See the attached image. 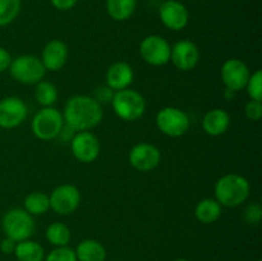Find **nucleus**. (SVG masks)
Masks as SVG:
<instances>
[{
	"instance_id": "f257e3e1",
	"label": "nucleus",
	"mask_w": 262,
	"mask_h": 261,
	"mask_svg": "<svg viewBox=\"0 0 262 261\" xmlns=\"http://www.w3.org/2000/svg\"><path fill=\"white\" fill-rule=\"evenodd\" d=\"M61 114L64 124L73 130L81 132L99 125L102 120L104 112L101 104H99L92 96L76 95L66 102Z\"/></svg>"
},
{
	"instance_id": "f03ea898",
	"label": "nucleus",
	"mask_w": 262,
	"mask_h": 261,
	"mask_svg": "<svg viewBox=\"0 0 262 261\" xmlns=\"http://www.w3.org/2000/svg\"><path fill=\"white\" fill-rule=\"evenodd\" d=\"M250 182L241 174H227L215 184V200L222 206L237 207L250 196Z\"/></svg>"
},
{
	"instance_id": "7ed1b4c3",
	"label": "nucleus",
	"mask_w": 262,
	"mask_h": 261,
	"mask_svg": "<svg viewBox=\"0 0 262 261\" xmlns=\"http://www.w3.org/2000/svg\"><path fill=\"white\" fill-rule=\"evenodd\" d=\"M112 106L115 114L125 122H135L146 112V101L142 95L129 87L114 92Z\"/></svg>"
},
{
	"instance_id": "20e7f679",
	"label": "nucleus",
	"mask_w": 262,
	"mask_h": 261,
	"mask_svg": "<svg viewBox=\"0 0 262 261\" xmlns=\"http://www.w3.org/2000/svg\"><path fill=\"white\" fill-rule=\"evenodd\" d=\"M2 228L5 237L22 242L30 240L35 232V222L32 215L28 214L25 209H10L4 214L2 219Z\"/></svg>"
},
{
	"instance_id": "39448f33",
	"label": "nucleus",
	"mask_w": 262,
	"mask_h": 261,
	"mask_svg": "<svg viewBox=\"0 0 262 261\" xmlns=\"http://www.w3.org/2000/svg\"><path fill=\"white\" fill-rule=\"evenodd\" d=\"M64 127L63 114L53 106L42 107L33 115L31 129L41 141L54 140L59 136Z\"/></svg>"
},
{
	"instance_id": "423d86ee",
	"label": "nucleus",
	"mask_w": 262,
	"mask_h": 261,
	"mask_svg": "<svg viewBox=\"0 0 262 261\" xmlns=\"http://www.w3.org/2000/svg\"><path fill=\"white\" fill-rule=\"evenodd\" d=\"M9 73L13 79L23 84H36L42 81L46 74L40 58L35 55H20L12 59Z\"/></svg>"
},
{
	"instance_id": "0eeeda50",
	"label": "nucleus",
	"mask_w": 262,
	"mask_h": 261,
	"mask_svg": "<svg viewBox=\"0 0 262 261\" xmlns=\"http://www.w3.org/2000/svg\"><path fill=\"white\" fill-rule=\"evenodd\" d=\"M155 122L159 130L169 137H181L186 135L191 125L188 114L174 106H166L159 110Z\"/></svg>"
},
{
	"instance_id": "6e6552de",
	"label": "nucleus",
	"mask_w": 262,
	"mask_h": 261,
	"mask_svg": "<svg viewBox=\"0 0 262 261\" xmlns=\"http://www.w3.org/2000/svg\"><path fill=\"white\" fill-rule=\"evenodd\" d=\"M171 46L159 35L146 36L140 45V54L143 60L152 67L165 66L170 61Z\"/></svg>"
},
{
	"instance_id": "1a4fd4ad",
	"label": "nucleus",
	"mask_w": 262,
	"mask_h": 261,
	"mask_svg": "<svg viewBox=\"0 0 262 261\" xmlns=\"http://www.w3.org/2000/svg\"><path fill=\"white\" fill-rule=\"evenodd\" d=\"M50 209L59 215H69L76 211L81 202V192L73 184H61L49 196Z\"/></svg>"
},
{
	"instance_id": "9d476101",
	"label": "nucleus",
	"mask_w": 262,
	"mask_h": 261,
	"mask_svg": "<svg viewBox=\"0 0 262 261\" xmlns=\"http://www.w3.org/2000/svg\"><path fill=\"white\" fill-rule=\"evenodd\" d=\"M100 141L94 133L81 130L74 133L71 140V150L74 158L81 163H92L100 155Z\"/></svg>"
},
{
	"instance_id": "9b49d317",
	"label": "nucleus",
	"mask_w": 262,
	"mask_h": 261,
	"mask_svg": "<svg viewBox=\"0 0 262 261\" xmlns=\"http://www.w3.org/2000/svg\"><path fill=\"white\" fill-rule=\"evenodd\" d=\"M220 74H222V81L225 87L234 92L245 90L251 76L247 64L237 58L228 59L227 61H224Z\"/></svg>"
},
{
	"instance_id": "f8f14e48",
	"label": "nucleus",
	"mask_w": 262,
	"mask_h": 261,
	"mask_svg": "<svg viewBox=\"0 0 262 261\" xmlns=\"http://www.w3.org/2000/svg\"><path fill=\"white\" fill-rule=\"evenodd\" d=\"M28 109L26 102L17 96L4 97L0 100V127L12 129L26 120Z\"/></svg>"
},
{
	"instance_id": "ddd939ff",
	"label": "nucleus",
	"mask_w": 262,
	"mask_h": 261,
	"mask_svg": "<svg viewBox=\"0 0 262 261\" xmlns=\"http://www.w3.org/2000/svg\"><path fill=\"white\" fill-rule=\"evenodd\" d=\"M130 165L140 171H150L158 168L161 161V153L155 145L148 142H140L129 151Z\"/></svg>"
},
{
	"instance_id": "4468645a",
	"label": "nucleus",
	"mask_w": 262,
	"mask_h": 261,
	"mask_svg": "<svg viewBox=\"0 0 262 261\" xmlns=\"http://www.w3.org/2000/svg\"><path fill=\"white\" fill-rule=\"evenodd\" d=\"M160 20L171 31H181L188 25L189 12L183 3L178 0H166L159 9Z\"/></svg>"
},
{
	"instance_id": "2eb2a0df",
	"label": "nucleus",
	"mask_w": 262,
	"mask_h": 261,
	"mask_svg": "<svg viewBox=\"0 0 262 261\" xmlns=\"http://www.w3.org/2000/svg\"><path fill=\"white\" fill-rule=\"evenodd\" d=\"M170 60L179 71H192L200 61V50L191 40H179L171 46Z\"/></svg>"
},
{
	"instance_id": "dca6fc26",
	"label": "nucleus",
	"mask_w": 262,
	"mask_h": 261,
	"mask_svg": "<svg viewBox=\"0 0 262 261\" xmlns=\"http://www.w3.org/2000/svg\"><path fill=\"white\" fill-rule=\"evenodd\" d=\"M68 60V46L58 38L49 41L41 53V61L46 71L56 72L63 68Z\"/></svg>"
},
{
	"instance_id": "f3484780",
	"label": "nucleus",
	"mask_w": 262,
	"mask_h": 261,
	"mask_svg": "<svg viewBox=\"0 0 262 261\" xmlns=\"http://www.w3.org/2000/svg\"><path fill=\"white\" fill-rule=\"evenodd\" d=\"M135 78V72L132 67L125 61H117L107 68L105 79L106 86H109L113 91L128 89L132 84Z\"/></svg>"
},
{
	"instance_id": "a211bd4d",
	"label": "nucleus",
	"mask_w": 262,
	"mask_h": 261,
	"mask_svg": "<svg viewBox=\"0 0 262 261\" xmlns=\"http://www.w3.org/2000/svg\"><path fill=\"white\" fill-rule=\"evenodd\" d=\"M230 125V115L227 110L215 107L209 110L202 119V128L209 136L224 135Z\"/></svg>"
},
{
	"instance_id": "6ab92c4d",
	"label": "nucleus",
	"mask_w": 262,
	"mask_h": 261,
	"mask_svg": "<svg viewBox=\"0 0 262 261\" xmlns=\"http://www.w3.org/2000/svg\"><path fill=\"white\" fill-rule=\"evenodd\" d=\"M78 261H105L106 248L96 240H84L74 250Z\"/></svg>"
},
{
	"instance_id": "aec40b11",
	"label": "nucleus",
	"mask_w": 262,
	"mask_h": 261,
	"mask_svg": "<svg viewBox=\"0 0 262 261\" xmlns=\"http://www.w3.org/2000/svg\"><path fill=\"white\" fill-rule=\"evenodd\" d=\"M194 215L199 222L204 224H212L222 215V205L215 199H204L196 205Z\"/></svg>"
},
{
	"instance_id": "412c9836",
	"label": "nucleus",
	"mask_w": 262,
	"mask_h": 261,
	"mask_svg": "<svg viewBox=\"0 0 262 261\" xmlns=\"http://www.w3.org/2000/svg\"><path fill=\"white\" fill-rule=\"evenodd\" d=\"M14 255L18 261H43L45 251L40 243L35 241L26 240L18 242L15 246Z\"/></svg>"
},
{
	"instance_id": "4be33fe9",
	"label": "nucleus",
	"mask_w": 262,
	"mask_h": 261,
	"mask_svg": "<svg viewBox=\"0 0 262 261\" xmlns=\"http://www.w3.org/2000/svg\"><path fill=\"white\" fill-rule=\"evenodd\" d=\"M137 0H106V12L114 20L122 22L132 17Z\"/></svg>"
},
{
	"instance_id": "5701e85b",
	"label": "nucleus",
	"mask_w": 262,
	"mask_h": 261,
	"mask_svg": "<svg viewBox=\"0 0 262 261\" xmlns=\"http://www.w3.org/2000/svg\"><path fill=\"white\" fill-rule=\"evenodd\" d=\"M71 229L68 225L64 223L54 222L46 228L45 237L49 241V243L55 247H63V246H68L69 241H71Z\"/></svg>"
},
{
	"instance_id": "b1692460",
	"label": "nucleus",
	"mask_w": 262,
	"mask_h": 261,
	"mask_svg": "<svg viewBox=\"0 0 262 261\" xmlns=\"http://www.w3.org/2000/svg\"><path fill=\"white\" fill-rule=\"evenodd\" d=\"M25 210L31 215H42L50 209V201L49 196L43 192L36 191L31 192L25 199Z\"/></svg>"
},
{
	"instance_id": "393cba45",
	"label": "nucleus",
	"mask_w": 262,
	"mask_h": 261,
	"mask_svg": "<svg viewBox=\"0 0 262 261\" xmlns=\"http://www.w3.org/2000/svg\"><path fill=\"white\" fill-rule=\"evenodd\" d=\"M35 99L41 106H53L58 100V89L49 81H40L35 87Z\"/></svg>"
},
{
	"instance_id": "a878e982",
	"label": "nucleus",
	"mask_w": 262,
	"mask_h": 261,
	"mask_svg": "<svg viewBox=\"0 0 262 261\" xmlns=\"http://www.w3.org/2000/svg\"><path fill=\"white\" fill-rule=\"evenodd\" d=\"M20 7V0H0V26L12 23L19 14Z\"/></svg>"
},
{
	"instance_id": "bb28decb",
	"label": "nucleus",
	"mask_w": 262,
	"mask_h": 261,
	"mask_svg": "<svg viewBox=\"0 0 262 261\" xmlns=\"http://www.w3.org/2000/svg\"><path fill=\"white\" fill-rule=\"evenodd\" d=\"M251 100L262 101V72L260 69L252 73L245 87Z\"/></svg>"
},
{
	"instance_id": "cd10ccee",
	"label": "nucleus",
	"mask_w": 262,
	"mask_h": 261,
	"mask_svg": "<svg viewBox=\"0 0 262 261\" xmlns=\"http://www.w3.org/2000/svg\"><path fill=\"white\" fill-rule=\"evenodd\" d=\"M45 261H78L76 257V252L68 246L63 247H55L53 251H50L48 256L45 257Z\"/></svg>"
},
{
	"instance_id": "c85d7f7f",
	"label": "nucleus",
	"mask_w": 262,
	"mask_h": 261,
	"mask_svg": "<svg viewBox=\"0 0 262 261\" xmlns=\"http://www.w3.org/2000/svg\"><path fill=\"white\" fill-rule=\"evenodd\" d=\"M243 219L248 224H260L262 219V207L258 202H252L243 211Z\"/></svg>"
},
{
	"instance_id": "c756f323",
	"label": "nucleus",
	"mask_w": 262,
	"mask_h": 261,
	"mask_svg": "<svg viewBox=\"0 0 262 261\" xmlns=\"http://www.w3.org/2000/svg\"><path fill=\"white\" fill-rule=\"evenodd\" d=\"M246 117L253 122H258L262 117V101L250 100L245 106Z\"/></svg>"
},
{
	"instance_id": "7c9ffc66",
	"label": "nucleus",
	"mask_w": 262,
	"mask_h": 261,
	"mask_svg": "<svg viewBox=\"0 0 262 261\" xmlns=\"http://www.w3.org/2000/svg\"><path fill=\"white\" fill-rule=\"evenodd\" d=\"M114 92L109 86H99L94 92V99L96 100L99 104L102 102H112L113 96H114Z\"/></svg>"
},
{
	"instance_id": "2f4dec72",
	"label": "nucleus",
	"mask_w": 262,
	"mask_h": 261,
	"mask_svg": "<svg viewBox=\"0 0 262 261\" xmlns=\"http://www.w3.org/2000/svg\"><path fill=\"white\" fill-rule=\"evenodd\" d=\"M15 246H17V242H15V241L5 237L4 240L0 242V251H2L3 253H5V255H10V253H14Z\"/></svg>"
},
{
	"instance_id": "473e14b6",
	"label": "nucleus",
	"mask_w": 262,
	"mask_h": 261,
	"mask_svg": "<svg viewBox=\"0 0 262 261\" xmlns=\"http://www.w3.org/2000/svg\"><path fill=\"white\" fill-rule=\"evenodd\" d=\"M10 63H12V56H10V54L4 48H0V73L7 71L9 68Z\"/></svg>"
},
{
	"instance_id": "72a5a7b5",
	"label": "nucleus",
	"mask_w": 262,
	"mask_h": 261,
	"mask_svg": "<svg viewBox=\"0 0 262 261\" xmlns=\"http://www.w3.org/2000/svg\"><path fill=\"white\" fill-rule=\"evenodd\" d=\"M78 0H51V4L58 10H69L77 4Z\"/></svg>"
},
{
	"instance_id": "f704fd0d",
	"label": "nucleus",
	"mask_w": 262,
	"mask_h": 261,
	"mask_svg": "<svg viewBox=\"0 0 262 261\" xmlns=\"http://www.w3.org/2000/svg\"><path fill=\"white\" fill-rule=\"evenodd\" d=\"M174 261H189V260H187V258H177V260Z\"/></svg>"
},
{
	"instance_id": "c9c22d12",
	"label": "nucleus",
	"mask_w": 262,
	"mask_h": 261,
	"mask_svg": "<svg viewBox=\"0 0 262 261\" xmlns=\"http://www.w3.org/2000/svg\"><path fill=\"white\" fill-rule=\"evenodd\" d=\"M257 261H261V260H257Z\"/></svg>"
}]
</instances>
